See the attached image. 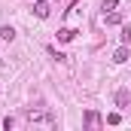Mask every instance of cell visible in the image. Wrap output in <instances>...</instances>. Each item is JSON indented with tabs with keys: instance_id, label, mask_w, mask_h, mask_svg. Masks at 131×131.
I'll use <instances>...</instances> for the list:
<instances>
[{
	"instance_id": "5b68a950",
	"label": "cell",
	"mask_w": 131,
	"mask_h": 131,
	"mask_svg": "<svg viewBox=\"0 0 131 131\" xmlns=\"http://www.w3.org/2000/svg\"><path fill=\"white\" fill-rule=\"evenodd\" d=\"M104 25H122V12H104Z\"/></svg>"
},
{
	"instance_id": "7a4b0ae2",
	"label": "cell",
	"mask_w": 131,
	"mask_h": 131,
	"mask_svg": "<svg viewBox=\"0 0 131 131\" xmlns=\"http://www.w3.org/2000/svg\"><path fill=\"white\" fill-rule=\"evenodd\" d=\"M128 55H131V52H128V46L122 43V46L113 52V61H116V64H125V61H128Z\"/></svg>"
},
{
	"instance_id": "30bf717a",
	"label": "cell",
	"mask_w": 131,
	"mask_h": 131,
	"mask_svg": "<svg viewBox=\"0 0 131 131\" xmlns=\"http://www.w3.org/2000/svg\"><path fill=\"white\" fill-rule=\"evenodd\" d=\"M116 6H119V0H104V12H113Z\"/></svg>"
},
{
	"instance_id": "ba28073f",
	"label": "cell",
	"mask_w": 131,
	"mask_h": 131,
	"mask_svg": "<svg viewBox=\"0 0 131 131\" xmlns=\"http://www.w3.org/2000/svg\"><path fill=\"white\" fill-rule=\"evenodd\" d=\"M85 125H92V128H95V125H101L98 113H92V110H89V113H85Z\"/></svg>"
},
{
	"instance_id": "9c48e42d",
	"label": "cell",
	"mask_w": 131,
	"mask_h": 131,
	"mask_svg": "<svg viewBox=\"0 0 131 131\" xmlns=\"http://www.w3.org/2000/svg\"><path fill=\"white\" fill-rule=\"evenodd\" d=\"M119 122H122L119 113H110V116H107V125H119Z\"/></svg>"
},
{
	"instance_id": "6da1fadb",
	"label": "cell",
	"mask_w": 131,
	"mask_h": 131,
	"mask_svg": "<svg viewBox=\"0 0 131 131\" xmlns=\"http://www.w3.org/2000/svg\"><path fill=\"white\" fill-rule=\"evenodd\" d=\"M34 12H37V18H49V12H52V6H49L46 0H37V3H34Z\"/></svg>"
},
{
	"instance_id": "3957f363",
	"label": "cell",
	"mask_w": 131,
	"mask_h": 131,
	"mask_svg": "<svg viewBox=\"0 0 131 131\" xmlns=\"http://www.w3.org/2000/svg\"><path fill=\"white\" fill-rule=\"evenodd\" d=\"M0 40H3V43H12V40H15V28H12V25H0Z\"/></svg>"
},
{
	"instance_id": "8992f818",
	"label": "cell",
	"mask_w": 131,
	"mask_h": 131,
	"mask_svg": "<svg viewBox=\"0 0 131 131\" xmlns=\"http://www.w3.org/2000/svg\"><path fill=\"white\" fill-rule=\"evenodd\" d=\"M73 37H76V31H73V28H61V31H58V43H70Z\"/></svg>"
},
{
	"instance_id": "52a82bcc",
	"label": "cell",
	"mask_w": 131,
	"mask_h": 131,
	"mask_svg": "<svg viewBox=\"0 0 131 131\" xmlns=\"http://www.w3.org/2000/svg\"><path fill=\"white\" fill-rule=\"evenodd\" d=\"M119 40H122L125 46L131 43V25H122V34H119Z\"/></svg>"
},
{
	"instance_id": "277c9868",
	"label": "cell",
	"mask_w": 131,
	"mask_h": 131,
	"mask_svg": "<svg viewBox=\"0 0 131 131\" xmlns=\"http://www.w3.org/2000/svg\"><path fill=\"white\" fill-rule=\"evenodd\" d=\"M131 104V92L128 89H119V92H116V107H128Z\"/></svg>"
}]
</instances>
